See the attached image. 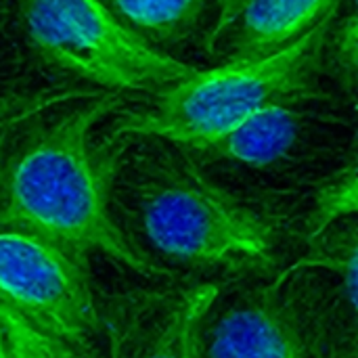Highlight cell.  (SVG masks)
<instances>
[{
  "label": "cell",
  "mask_w": 358,
  "mask_h": 358,
  "mask_svg": "<svg viewBox=\"0 0 358 358\" xmlns=\"http://www.w3.org/2000/svg\"><path fill=\"white\" fill-rule=\"evenodd\" d=\"M107 10L141 42L170 55L172 48L197 38L218 0H101ZM174 57V55H170Z\"/></svg>",
  "instance_id": "30bf717a"
},
{
  "label": "cell",
  "mask_w": 358,
  "mask_h": 358,
  "mask_svg": "<svg viewBox=\"0 0 358 358\" xmlns=\"http://www.w3.org/2000/svg\"><path fill=\"white\" fill-rule=\"evenodd\" d=\"M111 210L143 256L197 281L271 275L285 266L298 239L285 216L224 189L185 149L151 138H128L111 182Z\"/></svg>",
  "instance_id": "7a4b0ae2"
},
{
  "label": "cell",
  "mask_w": 358,
  "mask_h": 358,
  "mask_svg": "<svg viewBox=\"0 0 358 358\" xmlns=\"http://www.w3.org/2000/svg\"><path fill=\"white\" fill-rule=\"evenodd\" d=\"M321 101L325 94L313 90L275 103L222 138L185 151L195 162H229L250 170H273L304 153L323 130L340 124L329 109L319 107Z\"/></svg>",
  "instance_id": "ba28073f"
},
{
  "label": "cell",
  "mask_w": 358,
  "mask_h": 358,
  "mask_svg": "<svg viewBox=\"0 0 358 358\" xmlns=\"http://www.w3.org/2000/svg\"><path fill=\"white\" fill-rule=\"evenodd\" d=\"M0 4H2V0H0Z\"/></svg>",
  "instance_id": "e0dca14e"
},
{
  "label": "cell",
  "mask_w": 358,
  "mask_h": 358,
  "mask_svg": "<svg viewBox=\"0 0 358 358\" xmlns=\"http://www.w3.org/2000/svg\"><path fill=\"white\" fill-rule=\"evenodd\" d=\"M197 358H325L306 271L294 262L218 283L199 321Z\"/></svg>",
  "instance_id": "5b68a950"
},
{
  "label": "cell",
  "mask_w": 358,
  "mask_h": 358,
  "mask_svg": "<svg viewBox=\"0 0 358 358\" xmlns=\"http://www.w3.org/2000/svg\"><path fill=\"white\" fill-rule=\"evenodd\" d=\"M252 0H218V8H216V19L214 25L208 34V48H216L218 42L222 40V36L231 29V25L241 17V13L245 10V6Z\"/></svg>",
  "instance_id": "9a60e30c"
},
{
  "label": "cell",
  "mask_w": 358,
  "mask_h": 358,
  "mask_svg": "<svg viewBox=\"0 0 358 358\" xmlns=\"http://www.w3.org/2000/svg\"><path fill=\"white\" fill-rule=\"evenodd\" d=\"M17 19L31 55L63 84L151 96L197 69L141 42L101 0H19Z\"/></svg>",
  "instance_id": "277c9868"
},
{
  "label": "cell",
  "mask_w": 358,
  "mask_h": 358,
  "mask_svg": "<svg viewBox=\"0 0 358 358\" xmlns=\"http://www.w3.org/2000/svg\"><path fill=\"white\" fill-rule=\"evenodd\" d=\"M0 304L42 334L99 344V304L90 275L36 239L0 233Z\"/></svg>",
  "instance_id": "8992f818"
},
{
  "label": "cell",
  "mask_w": 358,
  "mask_h": 358,
  "mask_svg": "<svg viewBox=\"0 0 358 358\" xmlns=\"http://www.w3.org/2000/svg\"><path fill=\"white\" fill-rule=\"evenodd\" d=\"M342 4L344 0H252L222 36L227 61L262 59L283 50Z\"/></svg>",
  "instance_id": "9c48e42d"
},
{
  "label": "cell",
  "mask_w": 358,
  "mask_h": 358,
  "mask_svg": "<svg viewBox=\"0 0 358 358\" xmlns=\"http://www.w3.org/2000/svg\"><path fill=\"white\" fill-rule=\"evenodd\" d=\"M218 283L174 279L96 296L103 358H197V329Z\"/></svg>",
  "instance_id": "52a82bcc"
},
{
  "label": "cell",
  "mask_w": 358,
  "mask_h": 358,
  "mask_svg": "<svg viewBox=\"0 0 358 358\" xmlns=\"http://www.w3.org/2000/svg\"><path fill=\"white\" fill-rule=\"evenodd\" d=\"M94 94L101 92L69 84L34 86L31 82L0 69V136L42 111Z\"/></svg>",
  "instance_id": "7c38bea8"
},
{
  "label": "cell",
  "mask_w": 358,
  "mask_h": 358,
  "mask_svg": "<svg viewBox=\"0 0 358 358\" xmlns=\"http://www.w3.org/2000/svg\"><path fill=\"white\" fill-rule=\"evenodd\" d=\"M325 73L338 80L344 94L355 99L357 90V15H336L325 38Z\"/></svg>",
  "instance_id": "5bb4252c"
},
{
  "label": "cell",
  "mask_w": 358,
  "mask_h": 358,
  "mask_svg": "<svg viewBox=\"0 0 358 358\" xmlns=\"http://www.w3.org/2000/svg\"><path fill=\"white\" fill-rule=\"evenodd\" d=\"M0 358H8V346H6V338H4L2 325H0Z\"/></svg>",
  "instance_id": "2e32d148"
},
{
  "label": "cell",
  "mask_w": 358,
  "mask_h": 358,
  "mask_svg": "<svg viewBox=\"0 0 358 358\" xmlns=\"http://www.w3.org/2000/svg\"><path fill=\"white\" fill-rule=\"evenodd\" d=\"M0 325L8 358H103L99 344H78L42 334L4 304H0Z\"/></svg>",
  "instance_id": "4fadbf2b"
},
{
  "label": "cell",
  "mask_w": 358,
  "mask_h": 358,
  "mask_svg": "<svg viewBox=\"0 0 358 358\" xmlns=\"http://www.w3.org/2000/svg\"><path fill=\"white\" fill-rule=\"evenodd\" d=\"M126 105L101 92L42 111L0 136V233L36 239L90 275L94 256L149 279L172 273L143 256L117 229L111 182L128 136L99 134Z\"/></svg>",
  "instance_id": "6da1fadb"
},
{
  "label": "cell",
  "mask_w": 358,
  "mask_h": 358,
  "mask_svg": "<svg viewBox=\"0 0 358 358\" xmlns=\"http://www.w3.org/2000/svg\"><path fill=\"white\" fill-rule=\"evenodd\" d=\"M358 208V164L355 151L348 162L325 176L319 187H315L310 206L300 220L302 231L298 239L304 243L317 239L325 231L352 220Z\"/></svg>",
  "instance_id": "8fae6325"
},
{
  "label": "cell",
  "mask_w": 358,
  "mask_h": 358,
  "mask_svg": "<svg viewBox=\"0 0 358 358\" xmlns=\"http://www.w3.org/2000/svg\"><path fill=\"white\" fill-rule=\"evenodd\" d=\"M338 13L340 8L283 50L195 69L147 96L141 107H120L109 117L107 132L195 149L222 138L275 103L319 90V78L325 76V38Z\"/></svg>",
  "instance_id": "3957f363"
}]
</instances>
